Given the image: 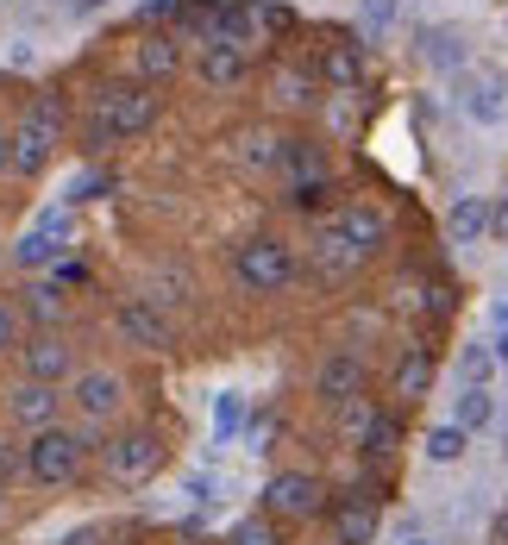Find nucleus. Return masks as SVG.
I'll use <instances>...</instances> for the list:
<instances>
[{"instance_id": "12", "label": "nucleus", "mask_w": 508, "mask_h": 545, "mask_svg": "<svg viewBox=\"0 0 508 545\" xmlns=\"http://www.w3.org/2000/svg\"><path fill=\"white\" fill-rule=\"evenodd\" d=\"M7 420L26 426V433L57 426V420H63V395H57V383H32V376H19V383L7 389Z\"/></svg>"}, {"instance_id": "39", "label": "nucleus", "mask_w": 508, "mask_h": 545, "mask_svg": "<svg viewBox=\"0 0 508 545\" xmlns=\"http://www.w3.org/2000/svg\"><path fill=\"white\" fill-rule=\"evenodd\" d=\"M176 13H189L182 0H145V19H176Z\"/></svg>"}, {"instance_id": "21", "label": "nucleus", "mask_w": 508, "mask_h": 545, "mask_svg": "<svg viewBox=\"0 0 508 545\" xmlns=\"http://www.w3.org/2000/svg\"><path fill=\"white\" fill-rule=\"evenodd\" d=\"M320 76H327L333 88H358V82H364L358 44H352V38H333V44H327V57H320Z\"/></svg>"}, {"instance_id": "17", "label": "nucleus", "mask_w": 508, "mask_h": 545, "mask_svg": "<svg viewBox=\"0 0 508 545\" xmlns=\"http://www.w3.org/2000/svg\"><path fill=\"white\" fill-rule=\"evenodd\" d=\"M201 82L207 88H239L245 82V51H233V44H201Z\"/></svg>"}, {"instance_id": "4", "label": "nucleus", "mask_w": 508, "mask_h": 545, "mask_svg": "<svg viewBox=\"0 0 508 545\" xmlns=\"http://www.w3.org/2000/svg\"><path fill=\"white\" fill-rule=\"evenodd\" d=\"M7 138H13V170L38 176L44 163H51V151L63 145V101H57V94H38V101L19 113V126Z\"/></svg>"}, {"instance_id": "2", "label": "nucleus", "mask_w": 508, "mask_h": 545, "mask_svg": "<svg viewBox=\"0 0 508 545\" xmlns=\"http://www.w3.org/2000/svg\"><path fill=\"white\" fill-rule=\"evenodd\" d=\"M157 113H164V101H157V88L145 82H126V88H101L95 94V120H88V145H120V138H138L157 126Z\"/></svg>"}, {"instance_id": "23", "label": "nucleus", "mask_w": 508, "mask_h": 545, "mask_svg": "<svg viewBox=\"0 0 508 545\" xmlns=\"http://www.w3.org/2000/svg\"><path fill=\"white\" fill-rule=\"evenodd\" d=\"M358 264H364V257H358L352 245H345V239H339L333 226H327V232H320V239H314V270H320V276H352Z\"/></svg>"}, {"instance_id": "31", "label": "nucleus", "mask_w": 508, "mask_h": 545, "mask_svg": "<svg viewBox=\"0 0 508 545\" xmlns=\"http://www.w3.org/2000/svg\"><path fill=\"white\" fill-rule=\"evenodd\" d=\"M226 545H283V533H276L270 514H251V520H239V527L226 533Z\"/></svg>"}, {"instance_id": "1", "label": "nucleus", "mask_w": 508, "mask_h": 545, "mask_svg": "<svg viewBox=\"0 0 508 545\" xmlns=\"http://www.w3.org/2000/svg\"><path fill=\"white\" fill-rule=\"evenodd\" d=\"M101 445L88 439V426H44V433H32L26 439V477L38 483V489H69L88 470V458H95Z\"/></svg>"}, {"instance_id": "11", "label": "nucleus", "mask_w": 508, "mask_h": 545, "mask_svg": "<svg viewBox=\"0 0 508 545\" xmlns=\"http://www.w3.org/2000/svg\"><path fill=\"white\" fill-rule=\"evenodd\" d=\"M19 364H26L32 383H69L76 376V345H69L63 333H26V345H19Z\"/></svg>"}, {"instance_id": "28", "label": "nucleus", "mask_w": 508, "mask_h": 545, "mask_svg": "<svg viewBox=\"0 0 508 545\" xmlns=\"http://www.w3.org/2000/svg\"><path fill=\"white\" fill-rule=\"evenodd\" d=\"M276 101L283 107H314V76H302V69H276Z\"/></svg>"}, {"instance_id": "14", "label": "nucleus", "mask_w": 508, "mask_h": 545, "mask_svg": "<svg viewBox=\"0 0 508 545\" xmlns=\"http://www.w3.org/2000/svg\"><path fill=\"white\" fill-rule=\"evenodd\" d=\"M333 533L339 545H371L377 539V495H339V508H333Z\"/></svg>"}, {"instance_id": "43", "label": "nucleus", "mask_w": 508, "mask_h": 545, "mask_svg": "<svg viewBox=\"0 0 508 545\" xmlns=\"http://www.w3.org/2000/svg\"><path fill=\"white\" fill-rule=\"evenodd\" d=\"M490 351H496V364L508 370V326H496V339H490Z\"/></svg>"}, {"instance_id": "27", "label": "nucleus", "mask_w": 508, "mask_h": 545, "mask_svg": "<svg viewBox=\"0 0 508 545\" xmlns=\"http://www.w3.org/2000/svg\"><path fill=\"white\" fill-rule=\"evenodd\" d=\"M421 445H427V458H433V464H458V458H465V445H471V433L446 420V426H433Z\"/></svg>"}, {"instance_id": "32", "label": "nucleus", "mask_w": 508, "mask_h": 545, "mask_svg": "<svg viewBox=\"0 0 508 545\" xmlns=\"http://www.w3.org/2000/svg\"><path fill=\"white\" fill-rule=\"evenodd\" d=\"M19 477H26V445L13 433H0V489H13Z\"/></svg>"}, {"instance_id": "15", "label": "nucleus", "mask_w": 508, "mask_h": 545, "mask_svg": "<svg viewBox=\"0 0 508 545\" xmlns=\"http://www.w3.org/2000/svg\"><path fill=\"white\" fill-rule=\"evenodd\" d=\"M283 176H289V188L327 182V145L320 138H283Z\"/></svg>"}, {"instance_id": "47", "label": "nucleus", "mask_w": 508, "mask_h": 545, "mask_svg": "<svg viewBox=\"0 0 508 545\" xmlns=\"http://www.w3.org/2000/svg\"><path fill=\"white\" fill-rule=\"evenodd\" d=\"M402 545H433V539H402Z\"/></svg>"}, {"instance_id": "35", "label": "nucleus", "mask_w": 508, "mask_h": 545, "mask_svg": "<svg viewBox=\"0 0 508 545\" xmlns=\"http://www.w3.org/2000/svg\"><path fill=\"white\" fill-rule=\"evenodd\" d=\"M289 201L302 207V213H314V207H327V201H333V182H302V188H289Z\"/></svg>"}, {"instance_id": "10", "label": "nucleus", "mask_w": 508, "mask_h": 545, "mask_svg": "<svg viewBox=\"0 0 508 545\" xmlns=\"http://www.w3.org/2000/svg\"><path fill=\"white\" fill-rule=\"evenodd\" d=\"M63 245H69V207H51L38 226H26L13 239V264L19 270H44V264H57V257H63Z\"/></svg>"}, {"instance_id": "46", "label": "nucleus", "mask_w": 508, "mask_h": 545, "mask_svg": "<svg viewBox=\"0 0 508 545\" xmlns=\"http://www.w3.org/2000/svg\"><path fill=\"white\" fill-rule=\"evenodd\" d=\"M7 514H13V502H7V489H0V527H7Z\"/></svg>"}, {"instance_id": "25", "label": "nucleus", "mask_w": 508, "mask_h": 545, "mask_svg": "<svg viewBox=\"0 0 508 545\" xmlns=\"http://www.w3.org/2000/svg\"><path fill=\"white\" fill-rule=\"evenodd\" d=\"M239 163L245 170H283V138L276 132H245L239 138Z\"/></svg>"}, {"instance_id": "37", "label": "nucleus", "mask_w": 508, "mask_h": 545, "mask_svg": "<svg viewBox=\"0 0 508 545\" xmlns=\"http://www.w3.org/2000/svg\"><path fill=\"white\" fill-rule=\"evenodd\" d=\"M101 188H107V176H76L69 182V201H101Z\"/></svg>"}, {"instance_id": "38", "label": "nucleus", "mask_w": 508, "mask_h": 545, "mask_svg": "<svg viewBox=\"0 0 508 545\" xmlns=\"http://www.w3.org/2000/svg\"><path fill=\"white\" fill-rule=\"evenodd\" d=\"M427 57L440 63V69H452V63H458V51H452V38H446V32H433V38H427Z\"/></svg>"}, {"instance_id": "9", "label": "nucleus", "mask_w": 508, "mask_h": 545, "mask_svg": "<svg viewBox=\"0 0 508 545\" xmlns=\"http://www.w3.org/2000/svg\"><path fill=\"white\" fill-rule=\"evenodd\" d=\"M364 383H371V370H364L358 351H327V358L314 364V395L327 401V408H345V401H358Z\"/></svg>"}, {"instance_id": "7", "label": "nucleus", "mask_w": 508, "mask_h": 545, "mask_svg": "<svg viewBox=\"0 0 508 545\" xmlns=\"http://www.w3.org/2000/svg\"><path fill=\"white\" fill-rule=\"evenodd\" d=\"M327 508V483L314 477V470H276L264 483V514L270 520H314Z\"/></svg>"}, {"instance_id": "30", "label": "nucleus", "mask_w": 508, "mask_h": 545, "mask_svg": "<svg viewBox=\"0 0 508 545\" xmlns=\"http://www.w3.org/2000/svg\"><path fill=\"white\" fill-rule=\"evenodd\" d=\"M490 370H496V351L490 345H465V351H458V376H465V383L490 389Z\"/></svg>"}, {"instance_id": "41", "label": "nucleus", "mask_w": 508, "mask_h": 545, "mask_svg": "<svg viewBox=\"0 0 508 545\" xmlns=\"http://www.w3.org/2000/svg\"><path fill=\"white\" fill-rule=\"evenodd\" d=\"M63 545H101V527H76V533H63Z\"/></svg>"}, {"instance_id": "33", "label": "nucleus", "mask_w": 508, "mask_h": 545, "mask_svg": "<svg viewBox=\"0 0 508 545\" xmlns=\"http://www.w3.org/2000/svg\"><path fill=\"white\" fill-rule=\"evenodd\" d=\"M19 345H26V314H19L13 301H0V358L19 351Z\"/></svg>"}, {"instance_id": "16", "label": "nucleus", "mask_w": 508, "mask_h": 545, "mask_svg": "<svg viewBox=\"0 0 508 545\" xmlns=\"http://www.w3.org/2000/svg\"><path fill=\"white\" fill-rule=\"evenodd\" d=\"M138 76H145V88H157V82H170L176 69H182V51H176V38H164V32H151V38H138Z\"/></svg>"}, {"instance_id": "42", "label": "nucleus", "mask_w": 508, "mask_h": 545, "mask_svg": "<svg viewBox=\"0 0 508 545\" xmlns=\"http://www.w3.org/2000/svg\"><path fill=\"white\" fill-rule=\"evenodd\" d=\"M0 176H19V170H13V138H7V132H0Z\"/></svg>"}, {"instance_id": "20", "label": "nucleus", "mask_w": 508, "mask_h": 545, "mask_svg": "<svg viewBox=\"0 0 508 545\" xmlns=\"http://www.w3.org/2000/svg\"><path fill=\"white\" fill-rule=\"evenodd\" d=\"M446 232H452V245L483 239V232H490V201H483V195H465V201L446 213Z\"/></svg>"}, {"instance_id": "40", "label": "nucleus", "mask_w": 508, "mask_h": 545, "mask_svg": "<svg viewBox=\"0 0 508 545\" xmlns=\"http://www.w3.org/2000/svg\"><path fill=\"white\" fill-rule=\"evenodd\" d=\"M101 7H107V0H63V13H69V19H95Z\"/></svg>"}, {"instance_id": "18", "label": "nucleus", "mask_w": 508, "mask_h": 545, "mask_svg": "<svg viewBox=\"0 0 508 545\" xmlns=\"http://www.w3.org/2000/svg\"><path fill=\"white\" fill-rule=\"evenodd\" d=\"M38 333H63V320H69V301L63 289H51V282H38V289H26V307H19Z\"/></svg>"}, {"instance_id": "44", "label": "nucleus", "mask_w": 508, "mask_h": 545, "mask_svg": "<svg viewBox=\"0 0 508 545\" xmlns=\"http://www.w3.org/2000/svg\"><path fill=\"white\" fill-rule=\"evenodd\" d=\"M490 232H496V239H508V201H502V207L490 213Z\"/></svg>"}, {"instance_id": "13", "label": "nucleus", "mask_w": 508, "mask_h": 545, "mask_svg": "<svg viewBox=\"0 0 508 545\" xmlns=\"http://www.w3.org/2000/svg\"><path fill=\"white\" fill-rule=\"evenodd\" d=\"M333 232H339V239L345 245H352L358 257H377L383 245H389V213L383 207H339V220H333Z\"/></svg>"}, {"instance_id": "19", "label": "nucleus", "mask_w": 508, "mask_h": 545, "mask_svg": "<svg viewBox=\"0 0 508 545\" xmlns=\"http://www.w3.org/2000/svg\"><path fill=\"white\" fill-rule=\"evenodd\" d=\"M427 389H433V358H427V351H408V358L396 364V383H389V395H396L402 408H414Z\"/></svg>"}, {"instance_id": "26", "label": "nucleus", "mask_w": 508, "mask_h": 545, "mask_svg": "<svg viewBox=\"0 0 508 545\" xmlns=\"http://www.w3.org/2000/svg\"><path fill=\"white\" fill-rule=\"evenodd\" d=\"M239 426H245V395H239V389H220V395H214V439L233 445Z\"/></svg>"}, {"instance_id": "22", "label": "nucleus", "mask_w": 508, "mask_h": 545, "mask_svg": "<svg viewBox=\"0 0 508 545\" xmlns=\"http://www.w3.org/2000/svg\"><path fill=\"white\" fill-rule=\"evenodd\" d=\"M396 445H402V420L389 414V408H377V414H371V426H364V439H358V452L383 464V458H396Z\"/></svg>"}, {"instance_id": "8", "label": "nucleus", "mask_w": 508, "mask_h": 545, "mask_svg": "<svg viewBox=\"0 0 508 545\" xmlns=\"http://www.w3.org/2000/svg\"><path fill=\"white\" fill-rule=\"evenodd\" d=\"M113 326H120V339H126V345H138V351H176V326H170V314H164L157 301H145V295L120 301Z\"/></svg>"}, {"instance_id": "24", "label": "nucleus", "mask_w": 508, "mask_h": 545, "mask_svg": "<svg viewBox=\"0 0 508 545\" xmlns=\"http://www.w3.org/2000/svg\"><path fill=\"white\" fill-rule=\"evenodd\" d=\"M490 420H496V395H490V389H477V383H465V395H458V408H452V426H465V433H483Z\"/></svg>"}, {"instance_id": "36", "label": "nucleus", "mask_w": 508, "mask_h": 545, "mask_svg": "<svg viewBox=\"0 0 508 545\" xmlns=\"http://www.w3.org/2000/svg\"><path fill=\"white\" fill-rule=\"evenodd\" d=\"M51 289H88V264H76V257H57Z\"/></svg>"}, {"instance_id": "3", "label": "nucleus", "mask_w": 508, "mask_h": 545, "mask_svg": "<svg viewBox=\"0 0 508 545\" xmlns=\"http://www.w3.org/2000/svg\"><path fill=\"white\" fill-rule=\"evenodd\" d=\"M157 470H164V439H157L151 426H126V433H113L101 445V477L113 489H138V483H151Z\"/></svg>"}, {"instance_id": "34", "label": "nucleus", "mask_w": 508, "mask_h": 545, "mask_svg": "<svg viewBox=\"0 0 508 545\" xmlns=\"http://www.w3.org/2000/svg\"><path fill=\"white\" fill-rule=\"evenodd\" d=\"M358 26L364 32H389V26H396V0H364V7H358Z\"/></svg>"}, {"instance_id": "45", "label": "nucleus", "mask_w": 508, "mask_h": 545, "mask_svg": "<svg viewBox=\"0 0 508 545\" xmlns=\"http://www.w3.org/2000/svg\"><path fill=\"white\" fill-rule=\"evenodd\" d=\"M496 545H508V508L496 514Z\"/></svg>"}, {"instance_id": "29", "label": "nucleus", "mask_w": 508, "mask_h": 545, "mask_svg": "<svg viewBox=\"0 0 508 545\" xmlns=\"http://www.w3.org/2000/svg\"><path fill=\"white\" fill-rule=\"evenodd\" d=\"M465 113H471L477 126H496V120H502V88H496V82H477V88L465 94Z\"/></svg>"}, {"instance_id": "5", "label": "nucleus", "mask_w": 508, "mask_h": 545, "mask_svg": "<svg viewBox=\"0 0 508 545\" xmlns=\"http://www.w3.org/2000/svg\"><path fill=\"white\" fill-rule=\"evenodd\" d=\"M126 401H132L126 376L107 370V364H88V370L69 376V408H76L82 426H113V420L126 414Z\"/></svg>"}, {"instance_id": "6", "label": "nucleus", "mask_w": 508, "mask_h": 545, "mask_svg": "<svg viewBox=\"0 0 508 545\" xmlns=\"http://www.w3.org/2000/svg\"><path fill=\"white\" fill-rule=\"evenodd\" d=\"M233 270L251 295H283L289 282H295V251L283 239H245L239 257H233Z\"/></svg>"}]
</instances>
